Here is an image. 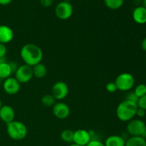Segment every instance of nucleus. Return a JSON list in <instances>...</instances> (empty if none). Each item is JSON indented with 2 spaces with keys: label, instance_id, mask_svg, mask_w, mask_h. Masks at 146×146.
I'll list each match as a JSON object with an SVG mask.
<instances>
[{
  "label": "nucleus",
  "instance_id": "nucleus-30",
  "mask_svg": "<svg viewBox=\"0 0 146 146\" xmlns=\"http://www.w3.org/2000/svg\"><path fill=\"white\" fill-rule=\"evenodd\" d=\"M9 65L10 66H11L12 73L13 74H14V73L16 72V71L17 70V68H18L19 65L17 64V63L14 62V61H11V62H9Z\"/></svg>",
  "mask_w": 146,
  "mask_h": 146
},
{
  "label": "nucleus",
  "instance_id": "nucleus-37",
  "mask_svg": "<svg viewBox=\"0 0 146 146\" xmlns=\"http://www.w3.org/2000/svg\"><path fill=\"white\" fill-rule=\"evenodd\" d=\"M63 1H68V2H69V1H71V0H63Z\"/></svg>",
  "mask_w": 146,
  "mask_h": 146
},
{
  "label": "nucleus",
  "instance_id": "nucleus-8",
  "mask_svg": "<svg viewBox=\"0 0 146 146\" xmlns=\"http://www.w3.org/2000/svg\"><path fill=\"white\" fill-rule=\"evenodd\" d=\"M69 91L68 85L64 81H58L51 88V95L57 101H61L67 97Z\"/></svg>",
  "mask_w": 146,
  "mask_h": 146
},
{
  "label": "nucleus",
  "instance_id": "nucleus-12",
  "mask_svg": "<svg viewBox=\"0 0 146 146\" xmlns=\"http://www.w3.org/2000/svg\"><path fill=\"white\" fill-rule=\"evenodd\" d=\"M15 115V111L11 106L3 105L0 108V120L6 124L14 121Z\"/></svg>",
  "mask_w": 146,
  "mask_h": 146
},
{
  "label": "nucleus",
  "instance_id": "nucleus-11",
  "mask_svg": "<svg viewBox=\"0 0 146 146\" xmlns=\"http://www.w3.org/2000/svg\"><path fill=\"white\" fill-rule=\"evenodd\" d=\"M92 140L89 131L84 129H78L74 131V143L81 146H86Z\"/></svg>",
  "mask_w": 146,
  "mask_h": 146
},
{
  "label": "nucleus",
  "instance_id": "nucleus-28",
  "mask_svg": "<svg viewBox=\"0 0 146 146\" xmlns=\"http://www.w3.org/2000/svg\"><path fill=\"white\" fill-rule=\"evenodd\" d=\"M39 2L43 7L48 8L52 5L54 3V0H39Z\"/></svg>",
  "mask_w": 146,
  "mask_h": 146
},
{
  "label": "nucleus",
  "instance_id": "nucleus-39",
  "mask_svg": "<svg viewBox=\"0 0 146 146\" xmlns=\"http://www.w3.org/2000/svg\"><path fill=\"white\" fill-rule=\"evenodd\" d=\"M145 118H146V115H145Z\"/></svg>",
  "mask_w": 146,
  "mask_h": 146
},
{
  "label": "nucleus",
  "instance_id": "nucleus-22",
  "mask_svg": "<svg viewBox=\"0 0 146 146\" xmlns=\"http://www.w3.org/2000/svg\"><path fill=\"white\" fill-rule=\"evenodd\" d=\"M134 93L136 94L138 98L143 96L146 95V84H140L138 86H136Z\"/></svg>",
  "mask_w": 146,
  "mask_h": 146
},
{
  "label": "nucleus",
  "instance_id": "nucleus-14",
  "mask_svg": "<svg viewBox=\"0 0 146 146\" xmlns=\"http://www.w3.org/2000/svg\"><path fill=\"white\" fill-rule=\"evenodd\" d=\"M132 17L133 21L136 24H146V8L143 6H139L134 9L133 11Z\"/></svg>",
  "mask_w": 146,
  "mask_h": 146
},
{
  "label": "nucleus",
  "instance_id": "nucleus-35",
  "mask_svg": "<svg viewBox=\"0 0 146 146\" xmlns=\"http://www.w3.org/2000/svg\"><path fill=\"white\" fill-rule=\"evenodd\" d=\"M2 102H1V98H0V108H1V106H2Z\"/></svg>",
  "mask_w": 146,
  "mask_h": 146
},
{
  "label": "nucleus",
  "instance_id": "nucleus-18",
  "mask_svg": "<svg viewBox=\"0 0 146 146\" xmlns=\"http://www.w3.org/2000/svg\"><path fill=\"white\" fill-rule=\"evenodd\" d=\"M11 66L8 61L0 63V80L7 79L12 74Z\"/></svg>",
  "mask_w": 146,
  "mask_h": 146
},
{
  "label": "nucleus",
  "instance_id": "nucleus-19",
  "mask_svg": "<svg viewBox=\"0 0 146 146\" xmlns=\"http://www.w3.org/2000/svg\"><path fill=\"white\" fill-rule=\"evenodd\" d=\"M74 131L71 129H64L61 131L60 134V138L66 143H74Z\"/></svg>",
  "mask_w": 146,
  "mask_h": 146
},
{
  "label": "nucleus",
  "instance_id": "nucleus-9",
  "mask_svg": "<svg viewBox=\"0 0 146 146\" xmlns=\"http://www.w3.org/2000/svg\"><path fill=\"white\" fill-rule=\"evenodd\" d=\"M2 86L6 94L9 95H15L19 92L21 84L16 79L15 77H9L4 80Z\"/></svg>",
  "mask_w": 146,
  "mask_h": 146
},
{
  "label": "nucleus",
  "instance_id": "nucleus-24",
  "mask_svg": "<svg viewBox=\"0 0 146 146\" xmlns=\"http://www.w3.org/2000/svg\"><path fill=\"white\" fill-rule=\"evenodd\" d=\"M137 106H138V108H142V109L146 111V95L138 98Z\"/></svg>",
  "mask_w": 146,
  "mask_h": 146
},
{
  "label": "nucleus",
  "instance_id": "nucleus-23",
  "mask_svg": "<svg viewBox=\"0 0 146 146\" xmlns=\"http://www.w3.org/2000/svg\"><path fill=\"white\" fill-rule=\"evenodd\" d=\"M106 89L108 92L109 93H115L118 91V88H117L116 85H115V82H108V84H106Z\"/></svg>",
  "mask_w": 146,
  "mask_h": 146
},
{
  "label": "nucleus",
  "instance_id": "nucleus-10",
  "mask_svg": "<svg viewBox=\"0 0 146 146\" xmlns=\"http://www.w3.org/2000/svg\"><path fill=\"white\" fill-rule=\"evenodd\" d=\"M52 112L54 116L58 119L64 120L68 118L71 113L69 106L63 102L56 103L52 107Z\"/></svg>",
  "mask_w": 146,
  "mask_h": 146
},
{
  "label": "nucleus",
  "instance_id": "nucleus-5",
  "mask_svg": "<svg viewBox=\"0 0 146 146\" xmlns=\"http://www.w3.org/2000/svg\"><path fill=\"white\" fill-rule=\"evenodd\" d=\"M146 130V124L140 118H133L128 121L126 125V131L131 136H143Z\"/></svg>",
  "mask_w": 146,
  "mask_h": 146
},
{
  "label": "nucleus",
  "instance_id": "nucleus-16",
  "mask_svg": "<svg viewBox=\"0 0 146 146\" xmlns=\"http://www.w3.org/2000/svg\"><path fill=\"white\" fill-rule=\"evenodd\" d=\"M32 69L34 76L39 79L44 78L47 74L46 66L41 62L32 66Z\"/></svg>",
  "mask_w": 146,
  "mask_h": 146
},
{
  "label": "nucleus",
  "instance_id": "nucleus-15",
  "mask_svg": "<svg viewBox=\"0 0 146 146\" xmlns=\"http://www.w3.org/2000/svg\"><path fill=\"white\" fill-rule=\"evenodd\" d=\"M104 144L105 146H125V140L121 135H112L106 139Z\"/></svg>",
  "mask_w": 146,
  "mask_h": 146
},
{
  "label": "nucleus",
  "instance_id": "nucleus-13",
  "mask_svg": "<svg viewBox=\"0 0 146 146\" xmlns=\"http://www.w3.org/2000/svg\"><path fill=\"white\" fill-rule=\"evenodd\" d=\"M12 29L7 25H0V44H7L14 38Z\"/></svg>",
  "mask_w": 146,
  "mask_h": 146
},
{
  "label": "nucleus",
  "instance_id": "nucleus-2",
  "mask_svg": "<svg viewBox=\"0 0 146 146\" xmlns=\"http://www.w3.org/2000/svg\"><path fill=\"white\" fill-rule=\"evenodd\" d=\"M138 106L136 103L124 100L118 105L115 114L119 121L122 122H128L136 116Z\"/></svg>",
  "mask_w": 146,
  "mask_h": 146
},
{
  "label": "nucleus",
  "instance_id": "nucleus-4",
  "mask_svg": "<svg viewBox=\"0 0 146 146\" xmlns=\"http://www.w3.org/2000/svg\"><path fill=\"white\" fill-rule=\"evenodd\" d=\"M114 82L118 90L121 91H128L132 89L135 85V78L130 73H121L116 77Z\"/></svg>",
  "mask_w": 146,
  "mask_h": 146
},
{
  "label": "nucleus",
  "instance_id": "nucleus-6",
  "mask_svg": "<svg viewBox=\"0 0 146 146\" xmlns=\"http://www.w3.org/2000/svg\"><path fill=\"white\" fill-rule=\"evenodd\" d=\"M14 75L15 78L20 84H27L34 77L32 67L27 64L19 66L18 68L14 73Z\"/></svg>",
  "mask_w": 146,
  "mask_h": 146
},
{
  "label": "nucleus",
  "instance_id": "nucleus-33",
  "mask_svg": "<svg viewBox=\"0 0 146 146\" xmlns=\"http://www.w3.org/2000/svg\"><path fill=\"white\" fill-rule=\"evenodd\" d=\"M68 146H81V145H77V144H76V143H71Z\"/></svg>",
  "mask_w": 146,
  "mask_h": 146
},
{
  "label": "nucleus",
  "instance_id": "nucleus-1",
  "mask_svg": "<svg viewBox=\"0 0 146 146\" xmlns=\"http://www.w3.org/2000/svg\"><path fill=\"white\" fill-rule=\"evenodd\" d=\"M20 56L24 64L34 66L43 59V51L38 45L32 43L24 44L20 50Z\"/></svg>",
  "mask_w": 146,
  "mask_h": 146
},
{
  "label": "nucleus",
  "instance_id": "nucleus-29",
  "mask_svg": "<svg viewBox=\"0 0 146 146\" xmlns=\"http://www.w3.org/2000/svg\"><path fill=\"white\" fill-rule=\"evenodd\" d=\"M146 115V111L142 109V108H140L138 107V109L136 111V116H138L139 118H142L143 117H145Z\"/></svg>",
  "mask_w": 146,
  "mask_h": 146
},
{
  "label": "nucleus",
  "instance_id": "nucleus-20",
  "mask_svg": "<svg viewBox=\"0 0 146 146\" xmlns=\"http://www.w3.org/2000/svg\"><path fill=\"white\" fill-rule=\"evenodd\" d=\"M106 7L112 10L121 8L124 4V0H104Z\"/></svg>",
  "mask_w": 146,
  "mask_h": 146
},
{
  "label": "nucleus",
  "instance_id": "nucleus-21",
  "mask_svg": "<svg viewBox=\"0 0 146 146\" xmlns=\"http://www.w3.org/2000/svg\"><path fill=\"white\" fill-rule=\"evenodd\" d=\"M56 100L51 94H46L41 98V104L46 107H53Z\"/></svg>",
  "mask_w": 146,
  "mask_h": 146
},
{
  "label": "nucleus",
  "instance_id": "nucleus-7",
  "mask_svg": "<svg viewBox=\"0 0 146 146\" xmlns=\"http://www.w3.org/2000/svg\"><path fill=\"white\" fill-rule=\"evenodd\" d=\"M74 13L72 4L68 1H62L58 3L55 8V14L59 19L67 20L71 17Z\"/></svg>",
  "mask_w": 146,
  "mask_h": 146
},
{
  "label": "nucleus",
  "instance_id": "nucleus-31",
  "mask_svg": "<svg viewBox=\"0 0 146 146\" xmlns=\"http://www.w3.org/2000/svg\"><path fill=\"white\" fill-rule=\"evenodd\" d=\"M13 0H0V5L7 6L11 4Z\"/></svg>",
  "mask_w": 146,
  "mask_h": 146
},
{
  "label": "nucleus",
  "instance_id": "nucleus-17",
  "mask_svg": "<svg viewBox=\"0 0 146 146\" xmlns=\"http://www.w3.org/2000/svg\"><path fill=\"white\" fill-rule=\"evenodd\" d=\"M125 146H146V139L143 136H131L125 140Z\"/></svg>",
  "mask_w": 146,
  "mask_h": 146
},
{
  "label": "nucleus",
  "instance_id": "nucleus-38",
  "mask_svg": "<svg viewBox=\"0 0 146 146\" xmlns=\"http://www.w3.org/2000/svg\"><path fill=\"white\" fill-rule=\"evenodd\" d=\"M145 61H146V56H145Z\"/></svg>",
  "mask_w": 146,
  "mask_h": 146
},
{
  "label": "nucleus",
  "instance_id": "nucleus-26",
  "mask_svg": "<svg viewBox=\"0 0 146 146\" xmlns=\"http://www.w3.org/2000/svg\"><path fill=\"white\" fill-rule=\"evenodd\" d=\"M86 146H105V144L98 139H92Z\"/></svg>",
  "mask_w": 146,
  "mask_h": 146
},
{
  "label": "nucleus",
  "instance_id": "nucleus-27",
  "mask_svg": "<svg viewBox=\"0 0 146 146\" xmlns=\"http://www.w3.org/2000/svg\"><path fill=\"white\" fill-rule=\"evenodd\" d=\"M7 53V48L5 44H0V59L5 58Z\"/></svg>",
  "mask_w": 146,
  "mask_h": 146
},
{
  "label": "nucleus",
  "instance_id": "nucleus-34",
  "mask_svg": "<svg viewBox=\"0 0 146 146\" xmlns=\"http://www.w3.org/2000/svg\"><path fill=\"white\" fill-rule=\"evenodd\" d=\"M143 7L146 8V0H143Z\"/></svg>",
  "mask_w": 146,
  "mask_h": 146
},
{
  "label": "nucleus",
  "instance_id": "nucleus-36",
  "mask_svg": "<svg viewBox=\"0 0 146 146\" xmlns=\"http://www.w3.org/2000/svg\"><path fill=\"white\" fill-rule=\"evenodd\" d=\"M143 137H144V138H145V139H146V130H145V133H144V135H143Z\"/></svg>",
  "mask_w": 146,
  "mask_h": 146
},
{
  "label": "nucleus",
  "instance_id": "nucleus-25",
  "mask_svg": "<svg viewBox=\"0 0 146 146\" xmlns=\"http://www.w3.org/2000/svg\"><path fill=\"white\" fill-rule=\"evenodd\" d=\"M138 97L137 96L136 94L133 92H129L128 94L126 95V98H125V100H128V101H132V102L136 103L138 102Z\"/></svg>",
  "mask_w": 146,
  "mask_h": 146
},
{
  "label": "nucleus",
  "instance_id": "nucleus-3",
  "mask_svg": "<svg viewBox=\"0 0 146 146\" xmlns=\"http://www.w3.org/2000/svg\"><path fill=\"white\" fill-rule=\"evenodd\" d=\"M7 133L14 141H21L27 136L28 128L24 123L14 120L7 124Z\"/></svg>",
  "mask_w": 146,
  "mask_h": 146
},
{
  "label": "nucleus",
  "instance_id": "nucleus-32",
  "mask_svg": "<svg viewBox=\"0 0 146 146\" xmlns=\"http://www.w3.org/2000/svg\"><path fill=\"white\" fill-rule=\"evenodd\" d=\"M141 48L146 52V37L143 38L141 41Z\"/></svg>",
  "mask_w": 146,
  "mask_h": 146
}]
</instances>
